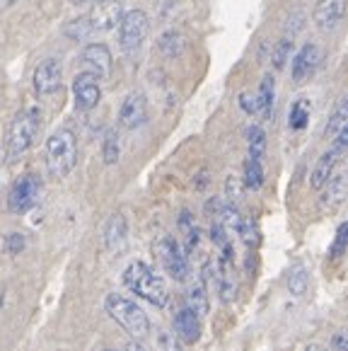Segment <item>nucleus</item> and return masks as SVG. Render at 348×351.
Wrapping results in <instances>:
<instances>
[{"label":"nucleus","instance_id":"nucleus-1","mask_svg":"<svg viewBox=\"0 0 348 351\" xmlns=\"http://www.w3.org/2000/svg\"><path fill=\"white\" fill-rule=\"evenodd\" d=\"M121 281L131 293H136L138 298L148 300V303L158 305V308H164L169 300V289L164 284L162 276L155 271L150 264L145 262H131L126 269H123Z\"/></svg>","mask_w":348,"mask_h":351},{"label":"nucleus","instance_id":"nucleus-2","mask_svg":"<svg viewBox=\"0 0 348 351\" xmlns=\"http://www.w3.org/2000/svg\"><path fill=\"white\" fill-rule=\"evenodd\" d=\"M104 310H107V315L116 322L121 330L128 332V337H134V339H145L150 335V320L145 315V310L140 308L138 303L134 300L123 298L119 293H109L104 298Z\"/></svg>","mask_w":348,"mask_h":351},{"label":"nucleus","instance_id":"nucleus-3","mask_svg":"<svg viewBox=\"0 0 348 351\" xmlns=\"http://www.w3.org/2000/svg\"><path fill=\"white\" fill-rule=\"evenodd\" d=\"M77 162V138L71 129H56L47 138V170L53 180H63Z\"/></svg>","mask_w":348,"mask_h":351},{"label":"nucleus","instance_id":"nucleus-4","mask_svg":"<svg viewBox=\"0 0 348 351\" xmlns=\"http://www.w3.org/2000/svg\"><path fill=\"white\" fill-rule=\"evenodd\" d=\"M39 131V109H22L8 131V160L15 162L32 148Z\"/></svg>","mask_w":348,"mask_h":351},{"label":"nucleus","instance_id":"nucleus-5","mask_svg":"<svg viewBox=\"0 0 348 351\" xmlns=\"http://www.w3.org/2000/svg\"><path fill=\"white\" fill-rule=\"evenodd\" d=\"M155 257L160 259L162 269L174 281H179V284L189 281L191 267H189V259H186V250L182 247V243H177L172 235H162V238L155 243Z\"/></svg>","mask_w":348,"mask_h":351},{"label":"nucleus","instance_id":"nucleus-6","mask_svg":"<svg viewBox=\"0 0 348 351\" xmlns=\"http://www.w3.org/2000/svg\"><path fill=\"white\" fill-rule=\"evenodd\" d=\"M150 34V20L143 10H128L123 12L119 22V47L121 51L134 53L143 47V42Z\"/></svg>","mask_w":348,"mask_h":351},{"label":"nucleus","instance_id":"nucleus-7","mask_svg":"<svg viewBox=\"0 0 348 351\" xmlns=\"http://www.w3.org/2000/svg\"><path fill=\"white\" fill-rule=\"evenodd\" d=\"M39 194H41V177L36 172H25L22 177H17L10 194H8V211L17 213V216L32 211L34 204L39 202Z\"/></svg>","mask_w":348,"mask_h":351},{"label":"nucleus","instance_id":"nucleus-8","mask_svg":"<svg viewBox=\"0 0 348 351\" xmlns=\"http://www.w3.org/2000/svg\"><path fill=\"white\" fill-rule=\"evenodd\" d=\"M145 119H148V97L140 90L128 93L119 107V126L123 131H134L143 126Z\"/></svg>","mask_w":348,"mask_h":351},{"label":"nucleus","instance_id":"nucleus-9","mask_svg":"<svg viewBox=\"0 0 348 351\" xmlns=\"http://www.w3.org/2000/svg\"><path fill=\"white\" fill-rule=\"evenodd\" d=\"M322 47L314 42H308L302 44L300 51L293 53V63H290V77L293 83H305L310 77L314 75V71L319 68L322 63Z\"/></svg>","mask_w":348,"mask_h":351},{"label":"nucleus","instance_id":"nucleus-10","mask_svg":"<svg viewBox=\"0 0 348 351\" xmlns=\"http://www.w3.org/2000/svg\"><path fill=\"white\" fill-rule=\"evenodd\" d=\"M73 97H75V104L80 112H90L99 104V97H102V88H99V77L95 73L82 71L80 75L73 80Z\"/></svg>","mask_w":348,"mask_h":351},{"label":"nucleus","instance_id":"nucleus-11","mask_svg":"<svg viewBox=\"0 0 348 351\" xmlns=\"http://www.w3.org/2000/svg\"><path fill=\"white\" fill-rule=\"evenodd\" d=\"M85 17H87L90 29H92V34L95 32H109L121 22L123 8L119 0H99L97 5L90 10V15H85Z\"/></svg>","mask_w":348,"mask_h":351},{"label":"nucleus","instance_id":"nucleus-12","mask_svg":"<svg viewBox=\"0 0 348 351\" xmlns=\"http://www.w3.org/2000/svg\"><path fill=\"white\" fill-rule=\"evenodd\" d=\"M63 80V66L58 58H44L34 71V90L36 95H53L58 93Z\"/></svg>","mask_w":348,"mask_h":351},{"label":"nucleus","instance_id":"nucleus-13","mask_svg":"<svg viewBox=\"0 0 348 351\" xmlns=\"http://www.w3.org/2000/svg\"><path fill=\"white\" fill-rule=\"evenodd\" d=\"M346 17V0H317V5L312 10L314 25L322 32H332Z\"/></svg>","mask_w":348,"mask_h":351},{"label":"nucleus","instance_id":"nucleus-14","mask_svg":"<svg viewBox=\"0 0 348 351\" xmlns=\"http://www.w3.org/2000/svg\"><path fill=\"white\" fill-rule=\"evenodd\" d=\"M80 61L87 68V73H95L102 80L112 73V53H109V47H104V44H87L82 49Z\"/></svg>","mask_w":348,"mask_h":351},{"label":"nucleus","instance_id":"nucleus-15","mask_svg":"<svg viewBox=\"0 0 348 351\" xmlns=\"http://www.w3.org/2000/svg\"><path fill=\"white\" fill-rule=\"evenodd\" d=\"M174 332H177V339L184 341V344H196L201 339V317L196 315L189 305L177 310V315H174Z\"/></svg>","mask_w":348,"mask_h":351},{"label":"nucleus","instance_id":"nucleus-16","mask_svg":"<svg viewBox=\"0 0 348 351\" xmlns=\"http://www.w3.org/2000/svg\"><path fill=\"white\" fill-rule=\"evenodd\" d=\"M126 235H128V223L123 213H112L109 221L104 223V230H102V240H104V247L107 250H119L123 247L126 243Z\"/></svg>","mask_w":348,"mask_h":351},{"label":"nucleus","instance_id":"nucleus-17","mask_svg":"<svg viewBox=\"0 0 348 351\" xmlns=\"http://www.w3.org/2000/svg\"><path fill=\"white\" fill-rule=\"evenodd\" d=\"M336 162H338V155L334 153L332 148H329L327 153H324L322 158L314 162L312 172H310V186H312L314 191H322L324 184L332 180L334 170H336Z\"/></svg>","mask_w":348,"mask_h":351},{"label":"nucleus","instance_id":"nucleus-18","mask_svg":"<svg viewBox=\"0 0 348 351\" xmlns=\"http://www.w3.org/2000/svg\"><path fill=\"white\" fill-rule=\"evenodd\" d=\"M273 99H276V80L273 75H264L259 90H256V104H259V117L271 119L273 114Z\"/></svg>","mask_w":348,"mask_h":351},{"label":"nucleus","instance_id":"nucleus-19","mask_svg":"<svg viewBox=\"0 0 348 351\" xmlns=\"http://www.w3.org/2000/svg\"><path fill=\"white\" fill-rule=\"evenodd\" d=\"M158 49H160V53H162V56H167V58L182 56V53H184V49H186L184 34H182V32H174V29L164 32V34L158 39Z\"/></svg>","mask_w":348,"mask_h":351},{"label":"nucleus","instance_id":"nucleus-20","mask_svg":"<svg viewBox=\"0 0 348 351\" xmlns=\"http://www.w3.org/2000/svg\"><path fill=\"white\" fill-rule=\"evenodd\" d=\"M327 191H324V206H338V204L343 202V197H346V189H348V175H332V180L327 182Z\"/></svg>","mask_w":348,"mask_h":351},{"label":"nucleus","instance_id":"nucleus-21","mask_svg":"<svg viewBox=\"0 0 348 351\" xmlns=\"http://www.w3.org/2000/svg\"><path fill=\"white\" fill-rule=\"evenodd\" d=\"M346 124H348V95H343L336 102V107H334V112L329 114V121H327V126H324V136L334 138Z\"/></svg>","mask_w":348,"mask_h":351},{"label":"nucleus","instance_id":"nucleus-22","mask_svg":"<svg viewBox=\"0 0 348 351\" xmlns=\"http://www.w3.org/2000/svg\"><path fill=\"white\" fill-rule=\"evenodd\" d=\"M179 230H182V235H184V250H186V252H194V250L199 247L201 232H199V228H196L194 216H191L189 211H182Z\"/></svg>","mask_w":348,"mask_h":351},{"label":"nucleus","instance_id":"nucleus-23","mask_svg":"<svg viewBox=\"0 0 348 351\" xmlns=\"http://www.w3.org/2000/svg\"><path fill=\"white\" fill-rule=\"evenodd\" d=\"M189 305L199 317L208 315V289H206V281H199L189 289Z\"/></svg>","mask_w":348,"mask_h":351},{"label":"nucleus","instance_id":"nucleus-24","mask_svg":"<svg viewBox=\"0 0 348 351\" xmlns=\"http://www.w3.org/2000/svg\"><path fill=\"white\" fill-rule=\"evenodd\" d=\"M247 148H249V158L261 160L264 153H266V134L261 126H249L247 131Z\"/></svg>","mask_w":348,"mask_h":351},{"label":"nucleus","instance_id":"nucleus-25","mask_svg":"<svg viewBox=\"0 0 348 351\" xmlns=\"http://www.w3.org/2000/svg\"><path fill=\"white\" fill-rule=\"evenodd\" d=\"M310 121V102L308 99H297L290 107V114H288V126L290 131H302Z\"/></svg>","mask_w":348,"mask_h":351},{"label":"nucleus","instance_id":"nucleus-26","mask_svg":"<svg viewBox=\"0 0 348 351\" xmlns=\"http://www.w3.org/2000/svg\"><path fill=\"white\" fill-rule=\"evenodd\" d=\"M264 184V167H261V160H254V158H247L245 162V186L251 191L261 189Z\"/></svg>","mask_w":348,"mask_h":351},{"label":"nucleus","instance_id":"nucleus-27","mask_svg":"<svg viewBox=\"0 0 348 351\" xmlns=\"http://www.w3.org/2000/svg\"><path fill=\"white\" fill-rule=\"evenodd\" d=\"M308 284H310V274L305 267H293L290 274H288V289H290L293 295H302L305 291H308Z\"/></svg>","mask_w":348,"mask_h":351},{"label":"nucleus","instance_id":"nucleus-28","mask_svg":"<svg viewBox=\"0 0 348 351\" xmlns=\"http://www.w3.org/2000/svg\"><path fill=\"white\" fill-rule=\"evenodd\" d=\"M119 158H121V145H119V136L116 131H109L104 136V143H102V160L107 165H116Z\"/></svg>","mask_w":348,"mask_h":351},{"label":"nucleus","instance_id":"nucleus-29","mask_svg":"<svg viewBox=\"0 0 348 351\" xmlns=\"http://www.w3.org/2000/svg\"><path fill=\"white\" fill-rule=\"evenodd\" d=\"M290 51H293V42L288 36L276 44V49H273V68H276V71H281V68L286 66V61L290 58Z\"/></svg>","mask_w":348,"mask_h":351},{"label":"nucleus","instance_id":"nucleus-30","mask_svg":"<svg viewBox=\"0 0 348 351\" xmlns=\"http://www.w3.org/2000/svg\"><path fill=\"white\" fill-rule=\"evenodd\" d=\"M66 34L71 36V39H87V36H92V29H90V25H87V17H80V20L71 22V25H66Z\"/></svg>","mask_w":348,"mask_h":351},{"label":"nucleus","instance_id":"nucleus-31","mask_svg":"<svg viewBox=\"0 0 348 351\" xmlns=\"http://www.w3.org/2000/svg\"><path fill=\"white\" fill-rule=\"evenodd\" d=\"M348 250V221L343 223V226H338V230H336V238H334V245H332V259H336V257H341L343 252Z\"/></svg>","mask_w":348,"mask_h":351},{"label":"nucleus","instance_id":"nucleus-32","mask_svg":"<svg viewBox=\"0 0 348 351\" xmlns=\"http://www.w3.org/2000/svg\"><path fill=\"white\" fill-rule=\"evenodd\" d=\"M237 235H240V238L245 240L247 245H256V243H259V235H256V226L249 221V218H242V226H240V230H237Z\"/></svg>","mask_w":348,"mask_h":351},{"label":"nucleus","instance_id":"nucleus-33","mask_svg":"<svg viewBox=\"0 0 348 351\" xmlns=\"http://www.w3.org/2000/svg\"><path fill=\"white\" fill-rule=\"evenodd\" d=\"M158 351H182L179 339L169 332H160L158 335Z\"/></svg>","mask_w":348,"mask_h":351},{"label":"nucleus","instance_id":"nucleus-34","mask_svg":"<svg viewBox=\"0 0 348 351\" xmlns=\"http://www.w3.org/2000/svg\"><path fill=\"white\" fill-rule=\"evenodd\" d=\"M332 150L341 158V155L348 153V124L343 126L341 131H338L336 136H334V143H332Z\"/></svg>","mask_w":348,"mask_h":351},{"label":"nucleus","instance_id":"nucleus-35","mask_svg":"<svg viewBox=\"0 0 348 351\" xmlns=\"http://www.w3.org/2000/svg\"><path fill=\"white\" fill-rule=\"evenodd\" d=\"M240 107L247 114H259V104H256V93H242L240 95Z\"/></svg>","mask_w":348,"mask_h":351},{"label":"nucleus","instance_id":"nucleus-36","mask_svg":"<svg viewBox=\"0 0 348 351\" xmlns=\"http://www.w3.org/2000/svg\"><path fill=\"white\" fill-rule=\"evenodd\" d=\"M332 346L336 351H348V327H346V330H341V332H336V335H334Z\"/></svg>","mask_w":348,"mask_h":351},{"label":"nucleus","instance_id":"nucleus-37","mask_svg":"<svg viewBox=\"0 0 348 351\" xmlns=\"http://www.w3.org/2000/svg\"><path fill=\"white\" fill-rule=\"evenodd\" d=\"M225 186H227V199H230V204H235L237 199H240V182H237L235 177H230Z\"/></svg>","mask_w":348,"mask_h":351},{"label":"nucleus","instance_id":"nucleus-38","mask_svg":"<svg viewBox=\"0 0 348 351\" xmlns=\"http://www.w3.org/2000/svg\"><path fill=\"white\" fill-rule=\"evenodd\" d=\"M22 247H25V238H22V235H10V238H8V250H10L12 254H17Z\"/></svg>","mask_w":348,"mask_h":351},{"label":"nucleus","instance_id":"nucleus-39","mask_svg":"<svg viewBox=\"0 0 348 351\" xmlns=\"http://www.w3.org/2000/svg\"><path fill=\"white\" fill-rule=\"evenodd\" d=\"M305 351H327V349L319 346V344H310V346H305Z\"/></svg>","mask_w":348,"mask_h":351},{"label":"nucleus","instance_id":"nucleus-40","mask_svg":"<svg viewBox=\"0 0 348 351\" xmlns=\"http://www.w3.org/2000/svg\"><path fill=\"white\" fill-rule=\"evenodd\" d=\"M3 298H5V291H3V286H0V305H3Z\"/></svg>","mask_w":348,"mask_h":351},{"label":"nucleus","instance_id":"nucleus-41","mask_svg":"<svg viewBox=\"0 0 348 351\" xmlns=\"http://www.w3.org/2000/svg\"><path fill=\"white\" fill-rule=\"evenodd\" d=\"M128 351H143V349H138V346H131V349H128Z\"/></svg>","mask_w":348,"mask_h":351},{"label":"nucleus","instance_id":"nucleus-42","mask_svg":"<svg viewBox=\"0 0 348 351\" xmlns=\"http://www.w3.org/2000/svg\"><path fill=\"white\" fill-rule=\"evenodd\" d=\"M8 3H15V0H8Z\"/></svg>","mask_w":348,"mask_h":351}]
</instances>
